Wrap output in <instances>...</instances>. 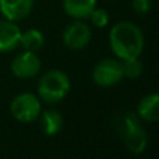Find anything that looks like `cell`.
<instances>
[{
	"instance_id": "16",
	"label": "cell",
	"mask_w": 159,
	"mask_h": 159,
	"mask_svg": "<svg viewBox=\"0 0 159 159\" xmlns=\"http://www.w3.org/2000/svg\"><path fill=\"white\" fill-rule=\"evenodd\" d=\"M152 0H133V8L138 14H147L151 10Z\"/></svg>"
},
{
	"instance_id": "3",
	"label": "cell",
	"mask_w": 159,
	"mask_h": 159,
	"mask_svg": "<svg viewBox=\"0 0 159 159\" xmlns=\"http://www.w3.org/2000/svg\"><path fill=\"white\" fill-rule=\"evenodd\" d=\"M10 112L21 123H32L41 115V102L36 95L24 92L17 95L10 105Z\"/></svg>"
},
{
	"instance_id": "4",
	"label": "cell",
	"mask_w": 159,
	"mask_h": 159,
	"mask_svg": "<svg viewBox=\"0 0 159 159\" xmlns=\"http://www.w3.org/2000/svg\"><path fill=\"white\" fill-rule=\"evenodd\" d=\"M124 77L123 67L119 60L115 59H105L99 61L92 71L93 82L99 87H112L121 81Z\"/></svg>"
},
{
	"instance_id": "14",
	"label": "cell",
	"mask_w": 159,
	"mask_h": 159,
	"mask_svg": "<svg viewBox=\"0 0 159 159\" xmlns=\"http://www.w3.org/2000/svg\"><path fill=\"white\" fill-rule=\"evenodd\" d=\"M121 67H123V74L129 78H137L143 73V63L138 60V57L123 60Z\"/></svg>"
},
{
	"instance_id": "10",
	"label": "cell",
	"mask_w": 159,
	"mask_h": 159,
	"mask_svg": "<svg viewBox=\"0 0 159 159\" xmlns=\"http://www.w3.org/2000/svg\"><path fill=\"white\" fill-rule=\"evenodd\" d=\"M137 116L145 121H158L159 119V96L158 93L144 96L137 107Z\"/></svg>"
},
{
	"instance_id": "11",
	"label": "cell",
	"mask_w": 159,
	"mask_h": 159,
	"mask_svg": "<svg viewBox=\"0 0 159 159\" xmlns=\"http://www.w3.org/2000/svg\"><path fill=\"white\" fill-rule=\"evenodd\" d=\"M96 6V0H63L64 11L73 18H87Z\"/></svg>"
},
{
	"instance_id": "2",
	"label": "cell",
	"mask_w": 159,
	"mask_h": 159,
	"mask_svg": "<svg viewBox=\"0 0 159 159\" xmlns=\"http://www.w3.org/2000/svg\"><path fill=\"white\" fill-rule=\"evenodd\" d=\"M70 78L61 70H50L38 84V95L46 103H57L70 92Z\"/></svg>"
},
{
	"instance_id": "8",
	"label": "cell",
	"mask_w": 159,
	"mask_h": 159,
	"mask_svg": "<svg viewBox=\"0 0 159 159\" xmlns=\"http://www.w3.org/2000/svg\"><path fill=\"white\" fill-rule=\"evenodd\" d=\"M21 31L14 21H0V52H11L20 45Z\"/></svg>"
},
{
	"instance_id": "9",
	"label": "cell",
	"mask_w": 159,
	"mask_h": 159,
	"mask_svg": "<svg viewBox=\"0 0 159 159\" xmlns=\"http://www.w3.org/2000/svg\"><path fill=\"white\" fill-rule=\"evenodd\" d=\"M121 138L126 143V147L129 148V151H131L133 154H143L147 148V144H148V135H147L145 130L140 126L131 129L130 131L124 133L121 135Z\"/></svg>"
},
{
	"instance_id": "7",
	"label": "cell",
	"mask_w": 159,
	"mask_h": 159,
	"mask_svg": "<svg viewBox=\"0 0 159 159\" xmlns=\"http://www.w3.org/2000/svg\"><path fill=\"white\" fill-rule=\"evenodd\" d=\"M34 0H0V11L10 21H20L30 16Z\"/></svg>"
},
{
	"instance_id": "15",
	"label": "cell",
	"mask_w": 159,
	"mask_h": 159,
	"mask_svg": "<svg viewBox=\"0 0 159 159\" xmlns=\"http://www.w3.org/2000/svg\"><path fill=\"white\" fill-rule=\"evenodd\" d=\"M89 17H91L92 24L98 28L106 27L107 22H109V14H107V11L103 10V8H93L92 13L89 14Z\"/></svg>"
},
{
	"instance_id": "12",
	"label": "cell",
	"mask_w": 159,
	"mask_h": 159,
	"mask_svg": "<svg viewBox=\"0 0 159 159\" xmlns=\"http://www.w3.org/2000/svg\"><path fill=\"white\" fill-rule=\"evenodd\" d=\"M39 123H41L42 131L46 135H55L63 129V117L57 110H45L39 115Z\"/></svg>"
},
{
	"instance_id": "5",
	"label": "cell",
	"mask_w": 159,
	"mask_h": 159,
	"mask_svg": "<svg viewBox=\"0 0 159 159\" xmlns=\"http://www.w3.org/2000/svg\"><path fill=\"white\" fill-rule=\"evenodd\" d=\"M41 70V60L35 52H25L20 53L11 63V73L18 78H32Z\"/></svg>"
},
{
	"instance_id": "6",
	"label": "cell",
	"mask_w": 159,
	"mask_h": 159,
	"mask_svg": "<svg viewBox=\"0 0 159 159\" xmlns=\"http://www.w3.org/2000/svg\"><path fill=\"white\" fill-rule=\"evenodd\" d=\"M91 36V28L84 22L75 21L66 28L63 34V42L69 49L80 50L89 43Z\"/></svg>"
},
{
	"instance_id": "1",
	"label": "cell",
	"mask_w": 159,
	"mask_h": 159,
	"mask_svg": "<svg viewBox=\"0 0 159 159\" xmlns=\"http://www.w3.org/2000/svg\"><path fill=\"white\" fill-rule=\"evenodd\" d=\"M109 42L113 53L121 60L140 57L144 49V35L133 22H119L110 30Z\"/></svg>"
},
{
	"instance_id": "13",
	"label": "cell",
	"mask_w": 159,
	"mask_h": 159,
	"mask_svg": "<svg viewBox=\"0 0 159 159\" xmlns=\"http://www.w3.org/2000/svg\"><path fill=\"white\" fill-rule=\"evenodd\" d=\"M20 45L24 48L25 50L30 52H36L45 45V36L39 30H28L25 32H21V38H20Z\"/></svg>"
}]
</instances>
